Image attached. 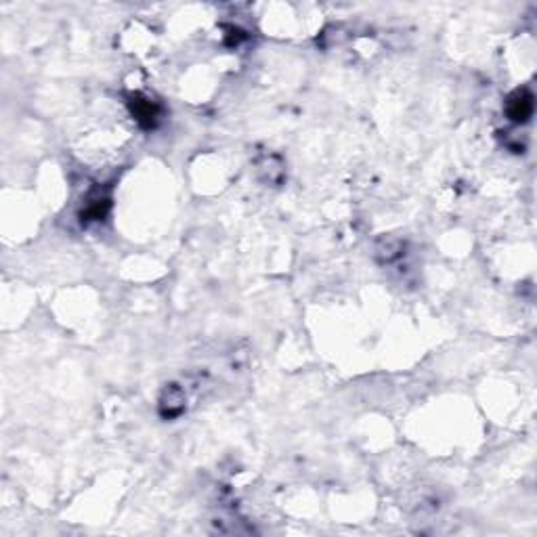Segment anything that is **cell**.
Wrapping results in <instances>:
<instances>
[{"label":"cell","instance_id":"cell-1","mask_svg":"<svg viewBox=\"0 0 537 537\" xmlns=\"http://www.w3.org/2000/svg\"><path fill=\"white\" fill-rule=\"evenodd\" d=\"M508 113L514 122H525L533 113V97L527 90H519L510 103H508Z\"/></svg>","mask_w":537,"mask_h":537}]
</instances>
